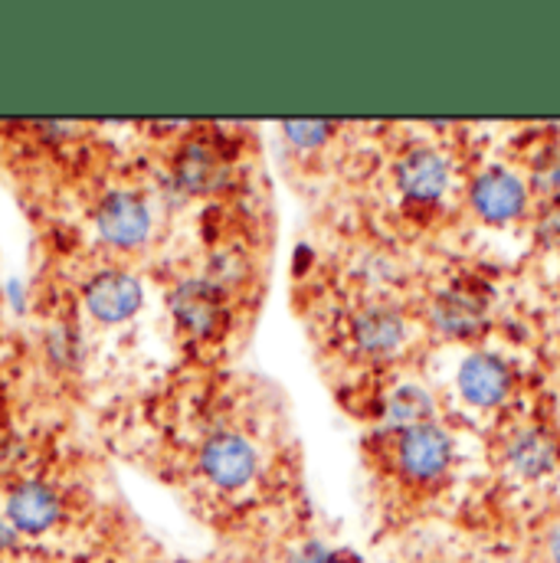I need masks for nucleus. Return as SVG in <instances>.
<instances>
[{
    "mask_svg": "<svg viewBox=\"0 0 560 563\" xmlns=\"http://www.w3.org/2000/svg\"><path fill=\"white\" fill-rule=\"evenodd\" d=\"M394 465H397V475L414 488H429L442 482L452 465L449 432L439 422H420V426L400 429L394 442Z\"/></svg>",
    "mask_w": 560,
    "mask_h": 563,
    "instance_id": "nucleus-1",
    "label": "nucleus"
},
{
    "mask_svg": "<svg viewBox=\"0 0 560 563\" xmlns=\"http://www.w3.org/2000/svg\"><path fill=\"white\" fill-rule=\"evenodd\" d=\"M260 468L256 445L240 432H217L200 449V472L210 485L223 492H240L253 482Z\"/></svg>",
    "mask_w": 560,
    "mask_h": 563,
    "instance_id": "nucleus-2",
    "label": "nucleus"
},
{
    "mask_svg": "<svg viewBox=\"0 0 560 563\" xmlns=\"http://www.w3.org/2000/svg\"><path fill=\"white\" fill-rule=\"evenodd\" d=\"M469 203L485 223H512L528 210V187L512 170L488 167L472 180Z\"/></svg>",
    "mask_w": 560,
    "mask_h": 563,
    "instance_id": "nucleus-3",
    "label": "nucleus"
},
{
    "mask_svg": "<svg viewBox=\"0 0 560 563\" xmlns=\"http://www.w3.org/2000/svg\"><path fill=\"white\" fill-rule=\"evenodd\" d=\"M459 394L465 404L479 407V410H495L502 407L512 390H515V377H512V367L495 357V354H485V351H475L462 361L459 367Z\"/></svg>",
    "mask_w": 560,
    "mask_h": 563,
    "instance_id": "nucleus-4",
    "label": "nucleus"
},
{
    "mask_svg": "<svg viewBox=\"0 0 560 563\" xmlns=\"http://www.w3.org/2000/svg\"><path fill=\"white\" fill-rule=\"evenodd\" d=\"M397 187L414 203H436L449 190V161L429 147L414 144L397 161Z\"/></svg>",
    "mask_w": 560,
    "mask_h": 563,
    "instance_id": "nucleus-5",
    "label": "nucleus"
},
{
    "mask_svg": "<svg viewBox=\"0 0 560 563\" xmlns=\"http://www.w3.org/2000/svg\"><path fill=\"white\" fill-rule=\"evenodd\" d=\"M348 331H351V344L367 357H387L407 341L404 314L394 305H384V301L358 308Z\"/></svg>",
    "mask_w": 560,
    "mask_h": 563,
    "instance_id": "nucleus-6",
    "label": "nucleus"
},
{
    "mask_svg": "<svg viewBox=\"0 0 560 563\" xmlns=\"http://www.w3.org/2000/svg\"><path fill=\"white\" fill-rule=\"evenodd\" d=\"M96 227L102 240L116 250H139L151 233V213L135 194H109L96 210Z\"/></svg>",
    "mask_w": 560,
    "mask_h": 563,
    "instance_id": "nucleus-7",
    "label": "nucleus"
},
{
    "mask_svg": "<svg viewBox=\"0 0 560 563\" xmlns=\"http://www.w3.org/2000/svg\"><path fill=\"white\" fill-rule=\"evenodd\" d=\"M63 518V501L56 488L43 482H23L7 495V521L17 534H46Z\"/></svg>",
    "mask_w": 560,
    "mask_h": 563,
    "instance_id": "nucleus-8",
    "label": "nucleus"
},
{
    "mask_svg": "<svg viewBox=\"0 0 560 563\" xmlns=\"http://www.w3.org/2000/svg\"><path fill=\"white\" fill-rule=\"evenodd\" d=\"M174 318L197 338H213L223 321V291L207 279H190L171 295Z\"/></svg>",
    "mask_w": 560,
    "mask_h": 563,
    "instance_id": "nucleus-9",
    "label": "nucleus"
},
{
    "mask_svg": "<svg viewBox=\"0 0 560 563\" xmlns=\"http://www.w3.org/2000/svg\"><path fill=\"white\" fill-rule=\"evenodd\" d=\"M505 462L508 468L525 478V482H538L545 475H551L560 462V442L554 439V432L541 429V426H531V429H521L508 439L505 445Z\"/></svg>",
    "mask_w": 560,
    "mask_h": 563,
    "instance_id": "nucleus-10",
    "label": "nucleus"
},
{
    "mask_svg": "<svg viewBox=\"0 0 560 563\" xmlns=\"http://www.w3.org/2000/svg\"><path fill=\"white\" fill-rule=\"evenodd\" d=\"M86 305L106 324L129 321L141 308V282L129 273H99L86 285Z\"/></svg>",
    "mask_w": 560,
    "mask_h": 563,
    "instance_id": "nucleus-11",
    "label": "nucleus"
},
{
    "mask_svg": "<svg viewBox=\"0 0 560 563\" xmlns=\"http://www.w3.org/2000/svg\"><path fill=\"white\" fill-rule=\"evenodd\" d=\"M429 321L446 334V338H459V341H472L485 331V305L459 288L439 291L429 305Z\"/></svg>",
    "mask_w": 560,
    "mask_h": 563,
    "instance_id": "nucleus-12",
    "label": "nucleus"
},
{
    "mask_svg": "<svg viewBox=\"0 0 560 563\" xmlns=\"http://www.w3.org/2000/svg\"><path fill=\"white\" fill-rule=\"evenodd\" d=\"M177 180L190 190V194H207L217 190L223 180V161L217 157L213 147L194 141L177 154Z\"/></svg>",
    "mask_w": 560,
    "mask_h": 563,
    "instance_id": "nucleus-13",
    "label": "nucleus"
},
{
    "mask_svg": "<svg viewBox=\"0 0 560 563\" xmlns=\"http://www.w3.org/2000/svg\"><path fill=\"white\" fill-rule=\"evenodd\" d=\"M384 422L391 429H410L420 422H432V397L420 387H397L387 400H384Z\"/></svg>",
    "mask_w": 560,
    "mask_h": 563,
    "instance_id": "nucleus-14",
    "label": "nucleus"
},
{
    "mask_svg": "<svg viewBox=\"0 0 560 563\" xmlns=\"http://www.w3.org/2000/svg\"><path fill=\"white\" fill-rule=\"evenodd\" d=\"M531 184L538 187V194H545L548 200L560 197V147L545 151L535 164H531Z\"/></svg>",
    "mask_w": 560,
    "mask_h": 563,
    "instance_id": "nucleus-15",
    "label": "nucleus"
},
{
    "mask_svg": "<svg viewBox=\"0 0 560 563\" xmlns=\"http://www.w3.org/2000/svg\"><path fill=\"white\" fill-rule=\"evenodd\" d=\"M282 132L288 135L292 144H298V147H318V144L328 141L331 125H325V122H285Z\"/></svg>",
    "mask_w": 560,
    "mask_h": 563,
    "instance_id": "nucleus-16",
    "label": "nucleus"
},
{
    "mask_svg": "<svg viewBox=\"0 0 560 563\" xmlns=\"http://www.w3.org/2000/svg\"><path fill=\"white\" fill-rule=\"evenodd\" d=\"M538 236L548 243V246H558L560 250V197L545 200L541 213H538Z\"/></svg>",
    "mask_w": 560,
    "mask_h": 563,
    "instance_id": "nucleus-17",
    "label": "nucleus"
},
{
    "mask_svg": "<svg viewBox=\"0 0 560 563\" xmlns=\"http://www.w3.org/2000/svg\"><path fill=\"white\" fill-rule=\"evenodd\" d=\"M295 563H351V561H348V554H344V551H334V548H328V544H321V541H308V544H301V548H298Z\"/></svg>",
    "mask_w": 560,
    "mask_h": 563,
    "instance_id": "nucleus-18",
    "label": "nucleus"
},
{
    "mask_svg": "<svg viewBox=\"0 0 560 563\" xmlns=\"http://www.w3.org/2000/svg\"><path fill=\"white\" fill-rule=\"evenodd\" d=\"M545 551H548V563H560V525L548 534V548Z\"/></svg>",
    "mask_w": 560,
    "mask_h": 563,
    "instance_id": "nucleus-19",
    "label": "nucleus"
},
{
    "mask_svg": "<svg viewBox=\"0 0 560 563\" xmlns=\"http://www.w3.org/2000/svg\"><path fill=\"white\" fill-rule=\"evenodd\" d=\"M17 538H20V534H17V531H13V525L3 518V521H0V551H3V548H13V541H17Z\"/></svg>",
    "mask_w": 560,
    "mask_h": 563,
    "instance_id": "nucleus-20",
    "label": "nucleus"
}]
</instances>
